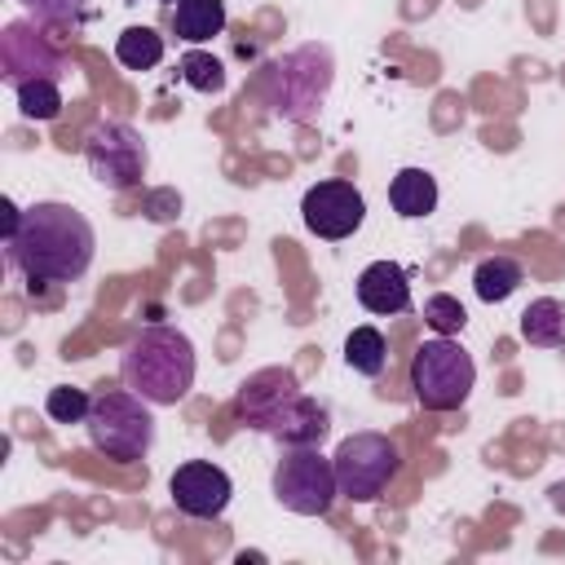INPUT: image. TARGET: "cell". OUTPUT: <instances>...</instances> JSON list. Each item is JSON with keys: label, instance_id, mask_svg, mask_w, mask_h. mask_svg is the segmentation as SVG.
Segmentation results:
<instances>
[{"label": "cell", "instance_id": "277c9868", "mask_svg": "<svg viewBox=\"0 0 565 565\" xmlns=\"http://www.w3.org/2000/svg\"><path fill=\"white\" fill-rule=\"evenodd\" d=\"M84 428H88V441L106 459H115V463H137L154 446L150 402L141 393H132V388H102V393H93Z\"/></svg>", "mask_w": 565, "mask_h": 565}, {"label": "cell", "instance_id": "ffe728a7", "mask_svg": "<svg viewBox=\"0 0 565 565\" xmlns=\"http://www.w3.org/2000/svg\"><path fill=\"white\" fill-rule=\"evenodd\" d=\"M13 93H18V110H22L26 119H57L62 106H66L57 79H49V75L22 79V84H13Z\"/></svg>", "mask_w": 565, "mask_h": 565}, {"label": "cell", "instance_id": "d6986e66", "mask_svg": "<svg viewBox=\"0 0 565 565\" xmlns=\"http://www.w3.org/2000/svg\"><path fill=\"white\" fill-rule=\"evenodd\" d=\"M115 57L128 71H154L163 62V35L150 26H124L115 40Z\"/></svg>", "mask_w": 565, "mask_h": 565}, {"label": "cell", "instance_id": "e0dca14e", "mask_svg": "<svg viewBox=\"0 0 565 565\" xmlns=\"http://www.w3.org/2000/svg\"><path fill=\"white\" fill-rule=\"evenodd\" d=\"M521 282H525L521 260H516V256H503V252H494V256L477 260V269H472V291H477L486 305L508 300V296H512Z\"/></svg>", "mask_w": 565, "mask_h": 565}, {"label": "cell", "instance_id": "6da1fadb", "mask_svg": "<svg viewBox=\"0 0 565 565\" xmlns=\"http://www.w3.org/2000/svg\"><path fill=\"white\" fill-rule=\"evenodd\" d=\"M4 252H9V265L31 282V291L40 282L62 287L88 274L97 234L79 207L44 199V203L22 207V225L4 238Z\"/></svg>", "mask_w": 565, "mask_h": 565}, {"label": "cell", "instance_id": "44dd1931", "mask_svg": "<svg viewBox=\"0 0 565 565\" xmlns=\"http://www.w3.org/2000/svg\"><path fill=\"white\" fill-rule=\"evenodd\" d=\"M88 406H93V393L71 388V384L49 388V397H44V415H49L53 424H84V419H88Z\"/></svg>", "mask_w": 565, "mask_h": 565}, {"label": "cell", "instance_id": "4fadbf2b", "mask_svg": "<svg viewBox=\"0 0 565 565\" xmlns=\"http://www.w3.org/2000/svg\"><path fill=\"white\" fill-rule=\"evenodd\" d=\"M358 305L366 313H406L411 309V274L397 260H371L358 274Z\"/></svg>", "mask_w": 565, "mask_h": 565}, {"label": "cell", "instance_id": "3957f363", "mask_svg": "<svg viewBox=\"0 0 565 565\" xmlns=\"http://www.w3.org/2000/svg\"><path fill=\"white\" fill-rule=\"evenodd\" d=\"M119 375L150 406H177L194 388V344L177 327H163V322L141 327L124 349Z\"/></svg>", "mask_w": 565, "mask_h": 565}, {"label": "cell", "instance_id": "52a82bcc", "mask_svg": "<svg viewBox=\"0 0 565 565\" xmlns=\"http://www.w3.org/2000/svg\"><path fill=\"white\" fill-rule=\"evenodd\" d=\"M331 463H335L340 499H349V503H375L388 490V481L397 477L402 455H397V446L384 433H349L335 446Z\"/></svg>", "mask_w": 565, "mask_h": 565}, {"label": "cell", "instance_id": "30bf717a", "mask_svg": "<svg viewBox=\"0 0 565 565\" xmlns=\"http://www.w3.org/2000/svg\"><path fill=\"white\" fill-rule=\"evenodd\" d=\"M300 216H305V230H309V234L340 243V238H349V234L362 230V221H366V199H362V190H358L353 181L327 177V181H318V185L305 190Z\"/></svg>", "mask_w": 565, "mask_h": 565}, {"label": "cell", "instance_id": "ac0fdd59", "mask_svg": "<svg viewBox=\"0 0 565 565\" xmlns=\"http://www.w3.org/2000/svg\"><path fill=\"white\" fill-rule=\"evenodd\" d=\"M344 362H349L358 375H371V380L384 375V366H388V340H384V331L371 327V322L353 327L349 340H344Z\"/></svg>", "mask_w": 565, "mask_h": 565}, {"label": "cell", "instance_id": "484cf974", "mask_svg": "<svg viewBox=\"0 0 565 565\" xmlns=\"http://www.w3.org/2000/svg\"><path fill=\"white\" fill-rule=\"evenodd\" d=\"M0 212H4V238H9V234L22 225V207H18L13 199H4V203H0Z\"/></svg>", "mask_w": 565, "mask_h": 565}, {"label": "cell", "instance_id": "7402d4cb", "mask_svg": "<svg viewBox=\"0 0 565 565\" xmlns=\"http://www.w3.org/2000/svg\"><path fill=\"white\" fill-rule=\"evenodd\" d=\"M181 79L190 88H199V93H221L225 88V66H221V57L194 49V53L181 57Z\"/></svg>", "mask_w": 565, "mask_h": 565}, {"label": "cell", "instance_id": "d4e9b609", "mask_svg": "<svg viewBox=\"0 0 565 565\" xmlns=\"http://www.w3.org/2000/svg\"><path fill=\"white\" fill-rule=\"evenodd\" d=\"M146 216H150V221H172V216H181V199H177V190H159V194H150V199H146Z\"/></svg>", "mask_w": 565, "mask_h": 565}, {"label": "cell", "instance_id": "603a6c76", "mask_svg": "<svg viewBox=\"0 0 565 565\" xmlns=\"http://www.w3.org/2000/svg\"><path fill=\"white\" fill-rule=\"evenodd\" d=\"M424 322H428L437 335H459V331H463V322H468V313H463V305H459L455 296L437 291V296H428V300H424Z\"/></svg>", "mask_w": 565, "mask_h": 565}, {"label": "cell", "instance_id": "5bb4252c", "mask_svg": "<svg viewBox=\"0 0 565 565\" xmlns=\"http://www.w3.org/2000/svg\"><path fill=\"white\" fill-rule=\"evenodd\" d=\"M388 203L402 221H419L437 207V177L424 172V168H402L393 181H388Z\"/></svg>", "mask_w": 565, "mask_h": 565}, {"label": "cell", "instance_id": "8992f818", "mask_svg": "<svg viewBox=\"0 0 565 565\" xmlns=\"http://www.w3.org/2000/svg\"><path fill=\"white\" fill-rule=\"evenodd\" d=\"M477 384V366L472 353L450 340V335H433L415 349L411 358V393L424 411H459L468 402Z\"/></svg>", "mask_w": 565, "mask_h": 565}, {"label": "cell", "instance_id": "9c48e42d", "mask_svg": "<svg viewBox=\"0 0 565 565\" xmlns=\"http://www.w3.org/2000/svg\"><path fill=\"white\" fill-rule=\"evenodd\" d=\"M84 159H88V172L106 185V190H137L141 177H146V163H150V150H146V137L124 124V119H106L88 132L84 141Z\"/></svg>", "mask_w": 565, "mask_h": 565}, {"label": "cell", "instance_id": "2e32d148", "mask_svg": "<svg viewBox=\"0 0 565 565\" xmlns=\"http://www.w3.org/2000/svg\"><path fill=\"white\" fill-rule=\"evenodd\" d=\"M521 340L534 349H565V300L539 296L521 313Z\"/></svg>", "mask_w": 565, "mask_h": 565}, {"label": "cell", "instance_id": "5b68a950", "mask_svg": "<svg viewBox=\"0 0 565 565\" xmlns=\"http://www.w3.org/2000/svg\"><path fill=\"white\" fill-rule=\"evenodd\" d=\"M331 75H335V62H331L327 44H300V49L282 53L269 66V106H274V115L291 119V124H309L327 102Z\"/></svg>", "mask_w": 565, "mask_h": 565}, {"label": "cell", "instance_id": "8fae6325", "mask_svg": "<svg viewBox=\"0 0 565 565\" xmlns=\"http://www.w3.org/2000/svg\"><path fill=\"white\" fill-rule=\"evenodd\" d=\"M168 494H172L177 512L199 516V521H212V516H221V512L230 508L234 481H230L225 468H216V463H207V459H190V463H181V468L172 472Z\"/></svg>", "mask_w": 565, "mask_h": 565}, {"label": "cell", "instance_id": "ba28073f", "mask_svg": "<svg viewBox=\"0 0 565 565\" xmlns=\"http://www.w3.org/2000/svg\"><path fill=\"white\" fill-rule=\"evenodd\" d=\"M274 499L296 516H322L335 499V463L318 446H287L274 468Z\"/></svg>", "mask_w": 565, "mask_h": 565}, {"label": "cell", "instance_id": "cb8c5ba5", "mask_svg": "<svg viewBox=\"0 0 565 565\" xmlns=\"http://www.w3.org/2000/svg\"><path fill=\"white\" fill-rule=\"evenodd\" d=\"M31 13H35V22H53V26H75L79 22V13H84V0H22Z\"/></svg>", "mask_w": 565, "mask_h": 565}, {"label": "cell", "instance_id": "7a4b0ae2", "mask_svg": "<svg viewBox=\"0 0 565 565\" xmlns=\"http://www.w3.org/2000/svg\"><path fill=\"white\" fill-rule=\"evenodd\" d=\"M238 419L282 446H318L331 428L327 406L309 397L287 366H265L238 384Z\"/></svg>", "mask_w": 565, "mask_h": 565}, {"label": "cell", "instance_id": "4316f807", "mask_svg": "<svg viewBox=\"0 0 565 565\" xmlns=\"http://www.w3.org/2000/svg\"><path fill=\"white\" fill-rule=\"evenodd\" d=\"M163 4H177V0H163Z\"/></svg>", "mask_w": 565, "mask_h": 565}, {"label": "cell", "instance_id": "9a60e30c", "mask_svg": "<svg viewBox=\"0 0 565 565\" xmlns=\"http://www.w3.org/2000/svg\"><path fill=\"white\" fill-rule=\"evenodd\" d=\"M225 31V0H177L172 4V35L185 44H207Z\"/></svg>", "mask_w": 565, "mask_h": 565}, {"label": "cell", "instance_id": "7c38bea8", "mask_svg": "<svg viewBox=\"0 0 565 565\" xmlns=\"http://www.w3.org/2000/svg\"><path fill=\"white\" fill-rule=\"evenodd\" d=\"M0 62H4V79L9 84L40 79V75L57 79V71H62L57 49L40 31H31L26 22H9L4 26V35H0Z\"/></svg>", "mask_w": 565, "mask_h": 565}]
</instances>
